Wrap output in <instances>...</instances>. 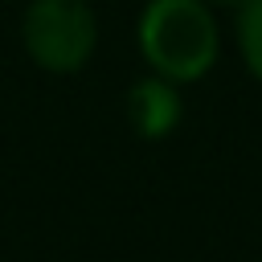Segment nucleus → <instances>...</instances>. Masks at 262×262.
Here are the masks:
<instances>
[{"mask_svg": "<svg viewBox=\"0 0 262 262\" xmlns=\"http://www.w3.org/2000/svg\"><path fill=\"white\" fill-rule=\"evenodd\" d=\"M135 45L156 78L201 82L221 53V33L205 0H147L135 20Z\"/></svg>", "mask_w": 262, "mask_h": 262, "instance_id": "nucleus-1", "label": "nucleus"}, {"mask_svg": "<svg viewBox=\"0 0 262 262\" xmlns=\"http://www.w3.org/2000/svg\"><path fill=\"white\" fill-rule=\"evenodd\" d=\"M20 41L37 70L78 74L98 45V20L86 0H29L20 16Z\"/></svg>", "mask_w": 262, "mask_h": 262, "instance_id": "nucleus-2", "label": "nucleus"}, {"mask_svg": "<svg viewBox=\"0 0 262 262\" xmlns=\"http://www.w3.org/2000/svg\"><path fill=\"white\" fill-rule=\"evenodd\" d=\"M180 115H184L180 86H172V82H164L156 74L151 78H139L127 90V123H131L135 139H143V143L168 139L180 127Z\"/></svg>", "mask_w": 262, "mask_h": 262, "instance_id": "nucleus-3", "label": "nucleus"}, {"mask_svg": "<svg viewBox=\"0 0 262 262\" xmlns=\"http://www.w3.org/2000/svg\"><path fill=\"white\" fill-rule=\"evenodd\" d=\"M233 41L246 70L262 82V0H242L233 16Z\"/></svg>", "mask_w": 262, "mask_h": 262, "instance_id": "nucleus-4", "label": "nucleus"}, {"mask_svg": "<svg viewBox=\"0 0 262 262\" xmlns=\"http://www.w3.org/2000/svg\"><path fill=\"white\" fill-rule=\"evenodd\" d=\"M205 4H242V0H205Z\"/></svg>", "mask_w": 262, "mask_h": 262, "instance_id": "nucleus-5", "label": "nucleus"}]
</instances>
